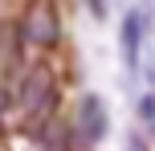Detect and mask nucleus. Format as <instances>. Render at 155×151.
I'll return each mask as SVG.
<instances>
[{
	"instance_id": "7ed1b4c3",
	"label": "nucleus",
	"mask_w": 155,
	"mask_h": 151,
	"mask_svg": "<svg viewBox=\"0 0 155 151\" xmlns=\"http://www.w3.org/2000/svg\"><path fill=\"white\" fill-rule=\"evenodd\" d=\"M78 123H82L86 143L102 135V106H98V98H86V102H82V110H78Z\"/></svg>"
},
{
	"instance_id": "f03ea898",
	"label": "nucleus",
	"mask_w": 155,
	"mask_h": 151,
	"mask_svg": "<svg viewBox=\"0 0 155 151\" xmlns=\"http://www.w3.org/2000/svg\"><path fill=\"white\" fill-rule=\"evenodd\" d=\"M21 33L33 41V45H41V49L57 45V37H61V16H57V0H33V4L25 8Z\"/></svg>"
},
{
	"instance_id": "f257e3e1",
	"label": "nucleus",
	"mask_w": 155,
	"mask_h": 151,
	"mask_svg": "<svg viewBox=\"0 0 155 151\" xmlns=\"http://www.w3.org/2000/svg\"><path fill=\"white\" fill-rule=\"evenodd\" d=\"M53 102H57V82L45 65H33L21 82V110L29 123H41L53 114Z\"/></svg>"
}]
</instances>
